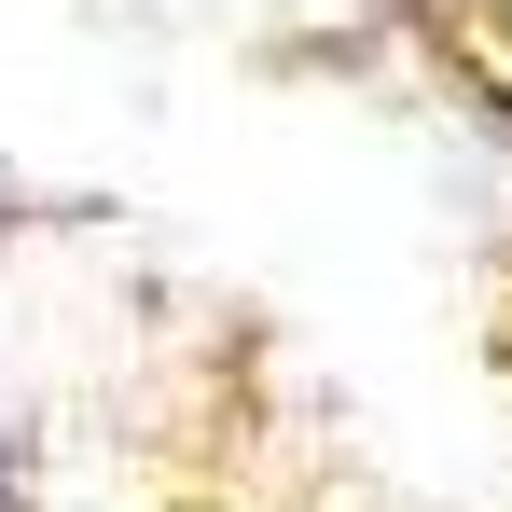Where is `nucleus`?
I'll use <instances>...</instances> for the list:
<instances>
[{
	"instance_id": "nucleus-1",
	"label": "nucleus",
	"mask_w": 512,
	"mask_h": 512,
	"mask_svg": "<svg viewBox=\"0 0 512 512\" xmlns=\"http://www.w3.org/2000/svg\"><path fill=\"white\" fill-rule=\"evenodd\" d=\"M0 512H14V471H0Z\"/></svg>"
}]
</instances>
